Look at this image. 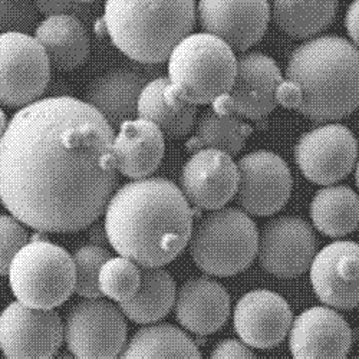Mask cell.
Segmentation results:
<instances>
[{"instance_id":"cell-1","label":"cell","mask_w":359,"mask_h":359,"mask_svg":"<svg viewBox=\"0 0 359 359\" xmlns=\"http://www.w3.org/2000/svg\"><path fill=\"white\" fill-rule=\"evenodd\" d=\"M114 135L83 100L48 97L20 108L0 137V203L36 231L89 227L116 187Z\"/></svg>"},{"instance_id":"cell-2","label":"cell","mask_w":359,"mask_h":359,"mask_svg":"<svg viewBox=\"0 0 359 359\" xmlns=\"http://www.w3.org/2000/svg\"><path fill=\"white\" fill-rule=\"evenodd\" d=\"M111 248L140 267H163L182 253L193 230V208L165 178H141L119 187L105 207Z\"/></svg>"},{"instance_id":"cell-3","label":"cell","mask_w":359,"mask_h":359,"mask_svg":"<svg viewBox=\"0 0 359 359\" xmlns=\"http://www.w3.org/2000/svg\"><path fill=\"white\" fill-rule=\"evenodd\" d=\"M358 46L341 36L311 38L289 56L278 104L316 123L339 121L359 104Z\"/></svg>"},{"instance_id":"cell-4","label":"cell","mask_w":359,"mask_h":359,"mask_svg":"<svg viewBox=\"0 0 359 359\" xmlns=\"http://www.w3.org/2000/svg\"><path fill=\"white\" fill-rule=\"evenodd\" d=\"M104 26L114 46L141 64L165 62L196 26L194 0H105Z\"/></svg>"},{"instance_id":"cell-5","label":"cell","mask_w":359,"mask_h":359,"mask_svg":"<svg viewBox=\"0 0 359 359\" xmlns=\"http://www.w3.org/2000/svg\"><path fill=\"white\" fill-rule=\"evenodd\" d=\"M168 89L191 105L213 104L226 95L234 81L237 57L222 39L208 34H190L168 56Z\"/></svg>"},{"instance_id":"cell-6","label":"cell","mask_w":359,"mask_h":359,"mask_svg":"<svg viewBox=\"0 0 359 359\" xmlns=\"http://www.w3.org/2000/svg\"><path fill=\"white\" fill-rule=\"evenodd\" d=\"M259 231L241 208L222 207L193 226L190 255L204 273L227 278L241 273L257 255Z\"/></svg>"},{"instance_id":"cell-7","label":"cell","mask_w":359,"mask_h":359,"mask_svg":"<svg viewBox=\"0 0 359 359\" xmlns=\"http://www.w3.org/2000/svg\"><path fill=\"white\" fill-rule=\"evenodd\" d=\"M9 286L18 302L53 309L67 302L75 287L72 256L61 246L34 236L9 266Z\"/></svg>"},{"instance_id":"cell-8","label":"cell","mask_w":359,"mask_h":359,"mask_svg":"<svg viewBox=\"0 0 359 359\" xmlns=\"http://www.w3.org/2000/svg\"><path fill=\"white\" fill-rule=\"evenodd\" d=\"M124 313L104 299L74 305L64 323V341L78 359H116L127 344Z\"/></svg>"},{"instance_id":"cell-9","label":"cell","mask_w":359,"mask_h":359,"mask_svg":"<svg viewBox=\"0 0 359 359\" xmlns=\"http://www.w3.org/2000/svg\"><path fill=\"white\" fill-rule=\"evenodd\" d=\"M49 59L29 34L0 35V107L23 108L45 94L50 82Z\"/></svg>"},{"instance_id":"cell-10","label":"cell","mask_w":359,"mask_h":359,"mask_svg":"<svg viewBox=\"0 0 359 359\" xmlns=\"http://www.w3.org/2000/svg\"><path fill=\"white\" fill-rule=\"evenodd\" d=\"M282 81L283 75L273 57L248 52L237 59L230 91L213 102V111L259 121L276 109V93Z\"/></svg>"},{"instance_id":"cell-11","label":"cell","mask_w":359,"mask_h":359,"mask_svg":"<svg viewBox=\"0 0 359 359\" xmlns=\"http://www.w3.org/2000/svg\"><path fill=\"white\" fill-rule=\"evenodd\" d=\"M236 201L246 215L272 216L290 198L293 177L286 161L267 149H257L237 163Z\"/></svg>"},{"instance_id":"cell-12","label":"cell","mask_w":359,"mask_h":359,"mask_svg":"<svg viewBox=\"0 0 359 359\" xmlns=\"http://www.w3.org/2000/svg\"><path fill=\"white\" fill-rule=\"evenodd\" d=\"M64 342V323L53 309L20 302L0 313V351L6 359H52Z\"/></svg>"},{"instance_id":"cell-13","label":"cell","mask_w":359,"mask_h":359,"mask_svg":"<svg viewBox=\"0 0 359 359\" xmlns=\"http://www.w3.org/2000/svg\"><path fill=\"white\" fill-rule=\"evenodd\" d=\"M358 141L341 124L316 127L297 140L294 163L309 182L332 186L346 178L356 165Z\"/></svg>"},{"instance_id":"cell-14","label":"cell","mask_w":359,"mask_h":359,"mask_svg":"<svg viewBox=\"0 0 359 359\" xmlns=\"http://www.w3.org/2000/svg\"><path fill=\"white\" fill-rule=\"evenodd\" d=\"M318 250L319 241L306 220L280 216L263 226L256 256L264 272L289 279L309 271Z\"/></svg>"},{"instance_id":"cell-15","label":"cell","mask_w":359,"mask_h":359,"mask_svg":"<svg viewBox=\"0 0 359 359\" xmlns=\"http://www.w3.org/2000/svg\"><path fill=\"white\" fill-rule=\"evenodd\" d=\"M196 19L204 34L245 52L266 34L271 22L269 0H198Z\"/></svg>"},{"instance_id":"cell-16","label":"cell","mask_w":359,"mask_h":359,"mask_svg":"<svg viewBox=\"0 0 359 359\" xmlns=\"http://www.w3.org/2000/svg\"><path fill=\"white\" fill-rule=\"evenodd\" d=\"M238 171L233 157L220 149L194 151L180 175V190L200 210H219L237 191Z\"/></svg>"},{"instance_id":"cell-17","label":"cell","mask_w":359,"mask_h":359,"mask_svg":"<svg viewBox=\"0 0 359 359\" xmlns=\"http://www.w3.org/2000/svg\"><path fill=\"white\" fill-rule=\"evenodd\" d=\"M287 335L294 359H346L352 346L349 323L327 306H313L299 313Z\"/></svg>"},{"instance_id":"cell-18","label":"cell","mask_w":359,"mask_h":359,"mask_svg":"<svg viewBox=\"0 0 359 359\" xmlns=\"http://www.w3.org/2000/svg\"><path fill=\"white\" fill-rule=\"evenodd\" d=\"M311 283L327 308L351 311L358 306V245L338 241L318 250L311 266Z\"/></svg>"},{"instance_id":"cell-19","label":"cell","mask_w":359,"mask_h":359,"mask_svg":"<svg viewBox=\"0 0 359 359\" xmlns=\"http://www.w3.org/2000/svg\"><path fill=\"white\" fill-rule=\"evenodd\" d=\"M292 309L285 297L256 289L243 294L234 308V329L242 342L257 349H271L289 334Z\"/></svg>"},{"instance_id":"cell-20","label":"cell","mask_w":359,"mask_h":359,"mask_svg":"<svg viewBox=\"0 0 359 359\" xmlns=\"http://www.w3.org/2000/svg\"><path fill=\"white\" fill-rule=\"evenodd\" d=\"M164 138L163 133L145 119L133 118L124 121L111 145L115 171L133 180L154 174L164 158Z\"/></svg>"},{"instance_id":"cell-21","label":"cell","mask_w":359,"mask_h":359,"mask_svg":"<svg viewBox=\"0 0 359 359\" xmlns=\"http://www.w3.org/2000/svg\"><path fill=\"white\" fill-rule=\"evenodd\" d=\"M174 312L178 323L196 335H210L224 326L230 315V296L212 278H194L175 294Z\"/></svg>"},{"instance_id":"cell-22","label":"cell","mask_w":359,"mask_h":359,"mask_svg":"<svg viewBox=\"0 0 359 359\" xmlns=\"http://www.w3.org/2000/svg\"><path fill=\"white\" fill-rule=\"evenodd\" d=\"M35 39L43 48L50 68L59 72H71L82 67L91 53L88 29L74 16H46L35 29Z\"/></svg>"},{"instance_id":"cell-23","label":"cell","mask_w":359,"mask_h":359,"mask_svg":"<svg viewBox=\"0 0 359 359\" xmlns=\"http://www.w3.org/2000/svg\"><path fill=\"white\" fill-rule=\"evenodd\" d=\"M144 85V76L135 71L112 69L86 86L83 101L115 128L137 116L138 97Z\"/></svg>"},{"instance_id":"cell-24","label":"cell","mask_w":359,"mask_h":359,"mask_svg":"<svg viewBox=\"0 0 359 359\" xmlns=\"http://www.w3.org/2000/svg\"><path fill=\"white\" fill-rule=\"evenodd\" d=\"M137 118L153 123L167 138H183L193 131L197 107L174 97L168 89V78L158 76L141 89Z\"/></svg>"},{"instance_id":"cell-25","label":"cell","mask_w":359,"mask_h":359,"mask_svg":"<svg viewBox=\"0 0 359 359\" xmlns=\"http://www.w3.org/2000/svg\"><path fill=\"white\" fill-rule=\"evenodd\" d=\"M271 19L292 39H311L332 25L339 0H269Z\"/></svg>"},{"instance_id":"cell-26","label":"cell","mask_w":359,"mask_h":359,"mask_svg":"<svg viewBox=\"0 0 359 359\" xmlns=\"http://www.w3.org/2000/svg\"><path fill=\"white\" fill-rule=\"evenodd\" d=\"M177 286L165 269L141 267L138 290L128 301L118 304L126 318L140 325H151L165 318L174 308Z\"/></svg>"},{"instance_id":"cell-27","label":"cell","mask_w":359,"mask_h":359,"mask_svg":"<svg viewBox=\"0 0 359 359\" xmlns=\"http://www.w3.org/2000/svg\"><path fill=\"white\" fill-rule=\"evenodd\" d=\"M119 359H201L196 342L170 323L144 326L126 344Z\"/></svg>"},{"instance_id":"cell-28","label":"cell","mask_w":359,"mask_h":359,"mask_svg":"<svg viewBox=\"0 0 359 359\" xmlns=\"http://www.w3.org/2000/svg\"><path fill=\"white\" fill-rule=\"evenodd\" d=\"M309 213L318 231L327 237H345L358 229V194L348 186H325L315 193Z\"/></svg>"},{"instance_id":"cell-29","label":"cell","mask_w":359,"mask_h":359,"mask_svg":"<svg viewBox=\"0 0 359 359\" xmlns=\"http://www.w3.org/2000/svg\"><path fill=\"white\" fill-rule=\"evenodd\" d=\"M193 137L187 141L189 151L212 148L236 156L243 149L253 128L242 121V118L227 114H217L213 109L204 112L193 127Z\"/></svg>"},{"instance_id":"cell-30","label":"cell","mask_w":359,"mask_h":359,"mask_svg":"<svg viewBox=\"0 0 359 359\" xmlns=\"http://www.w3.org/2000/svg\"><path fill=\"white\" fill-rule=\"evenodd\" d=\"M140 282L141 267L123 256L109 257L102 264L98 275L101 294L118 304H123L133 297L138 290Z\"/></svg>"},{"instance_id":"cell-31","label":"cell","mask_w":359,"mask_h":359,"mask_svg":"<svg viewBox=\"0 0 359 359\" xmlns=\"http://www.w3.org/2000/svg\"><path fill=\"white\" fill-rule=\"evenodd\" d=\"M111 257V253L98 245H86L72 256L75 266V287L74 292L85 299L102 297L98 286V275L102 264Z\"/></svg>"},{"instance_id":"cell-32","label":"cell","mask_w":359,"mask_h":359,"mask_svg":"<svg viewBox=\"0 0 359 359\" xmlns=\"http://www.w3.org/2000/svg\"><path fill=\"white\" fill-rule=\"evenodd\" d=\"M39 23V12L34 2L23 0H0V35L35 32Z\"/></svg>"},{"instance_id":"cell-33","label":"cell","mask_w":359,"mask_h":359,"mask_svg":"<svg viewBox=\"0 0 359 359\" xmlns=\"http://www.w3.org/2000/svg\"><path fill=\"white\" fill-rule=\"evenodd\" d=\"M29 233L18 219L0 215V276H6L16 253L29 242Z\"/></svg>"},{"instance_id":"cell-34","label":"cell","mask_w":359,"mask_h":359,"mask_svg":"<svg viewBox=\"0 0 359 359\" xmlns=\"http://www.w3.org/2000/svg\"><path fill=\"white\" fill-rule=\"evenodd\" d=\"M39 15L55 16L67 15L81 19L83 23L94 18L95 8L89 4H81L76 0H34Z\"/></svg>"},{"instance_id":"cell-35","label":"cell","mask_w":359,"mask_h":359,"mask_svg":"<svg viewBox=\"0 0 359 359\" xmlns=\"http://www.w3.org/2000/svg\"><path fill=\"white\" fill-rule=\"evenodd\" d=\"M208 359H256L252 349L237 339L220 341L212 351Z\"/></svg>"},{"instance_id":"cell-36","label":"cell","mask_w":359,"mask_h":359,"mask_svg":"<svg viewBox=\"0 0 359 359\" xmlns=\"http://www.w3.org/2000/svg\"><path fill=\"white\" fill-rule=\"evenodd\" d=\"M345 27L349 38L352 39V43L358 46V0H353L346 9Z\"/></svg>"},{"instance_id":"cell-37","label":"cell","mask_w":359,"mask_h":359,"mask_svg":"<svg viewBox=\"0 0 359 359\" xmlns=\"http://www.w3.org/2000/svg\"><path fill=\"white\" fill-rule=\"evenodd\" d=\"M89 238L93 241V245H98V246H102L105 242H108L104 224H100L97 222L93 223L91 230H89Z\"/></svg>"},{"instance_id":"cell-38","label":"cell","mask_w":359,"mask_h":359,"mask_svg":"<svg viewBox=\"0 0 359 359\" xmlns=\"http://www.w3.org/2000/svg\"><path fill=\"white\" fill-rule=\"evenodd\" d=\"M6 127H8V118H6V114L2 109V107H0V137L4 135Z\"/></svg>"},{"instance_id":"cell-39","label":"cell","mask_w":359,"mask_h":359,"mask_svg":"<svg viewBox=\"0 0 359 359\" xmlns=\"http://www.w3.org/2000/svg\"><path fill=\"white\" fill-rule=\"evenodd\" d=\"M52 359H78V358H75L72 353H69V352H65V353H61V355H57V356H55V358H52Z\"/></svg>"},{"instance_id":"cell-40","label":"cell","mask_w":359,"mask_h":359,"mask_svg":"<svg viewBox=\"0 0 359 359\" xmlns=\"http://www.w3.org/2000/svg\"><path fill=\"white\" fill-rule=\"evenodd\" d=\"M76 2H81V4H89V5H93V4H95V2H100V0H76Z\"/></svg>"},{"instance_id":"cell-41","label":"cell","mask_w":359,"mask_h":359,"mask_svg":"<svg viewBox=\"0 0 359 359\" xmlns=\"http://www.w3.org/2000/svg\"><path fill=\"white\" fill-rule=\"evenodd\" d=\"M23 2H34V0H23Z\"/></svg>"},{"instance_id":"cell-42","label":"cell","mask_w":359,"mask_h":359,"mask_svg":"<svg viewBox=\"0 0 359 359\" xmlns=\"http://www.w3.org/2000/svg\"><path fill=\"white\" fill-rule=\"evenodd\" d=\"M355 359H356V358H355Z\"/></svg>"}]
</instances>
